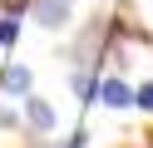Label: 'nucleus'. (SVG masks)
I'll use <instances>...</instances> for the list:
<instances>
[{"instance_id":"nucleus-1","label":"nucleus","mask_w":153,"mask_h":148,"mask_svg":"<svg viewBox=\"0 0 153 148\" xmlns=\"http://www.w3.org/2000/svg\"><path fill=\"white\" fill-rule=\"evenodd\" d=\"M35 20H40L45 30H64L69 25V5H64V0H35Z\"/></svg>"},{"instance_id":"nucleus-2","label":"nucleus","mask_w":153,"mask_h":148,"mask_svg":"<svg viewBox=\"0 0 153 148\" xmlns=\"http://www.w3.org/2000/svg\"><path fill=\"white\" fill-rule=\"evenodd\" d=\"M94 99L109 104V109H128V104H133V89L119 84V79H99V94H94Z\"/></svg>"},{"instance_id":"nucleus-3","label":"nucleus","mask_w":153,"mask_h":148,"mask_svg":"<svg viewBox=\"0 0 153 148\" xmlns=\"http://www.w3.org/2000/svg\"><path fill=\"white\" fill-rule=\"evenodd\" d=\"M25 118H30V128H35V133H50V128H54V109L50 104H45V99H25Z\"/></svg>"},{"instance_id":"nucleus-4","label":"nucleus","mask_w":153,"mask_h":148,"mask_svg":"<svg viewBox=\"0 0 153 148\" xmlns=\"http://www.w3.org/2000/svg\"><path fill=\"white\" fill-rule=\"evenodd\" d=\"M0 84H5V94H30V69H25V64H10L5 74H0Z\"/></svg>"},{"instance_id":"nucleus-5","label":"nucleus","mask_w":153,"mask_h":148,"mask_svg":"<svg viewBox=\"0 0 153 148\" xmlns=\"http://www.w3.org/2000/svg\"><path fill=\"white\" fill-rule=\"evenodd\" d=\"M133 104H138V109H148V114H153V84H138V89H133Z\"/></svg>"},{"instance_id":"nucleus-6","label":"nucleus","mask_w":153,"mask_h":148,"mask_svg":"<svg viewBox=\"0 0 153 148\" xmlns=\"http://www.w3.org/2000/svg\"><path fill=\"white\" fill-rule=\"evenodd\" d=\"M15 35H20V25L15 20H0V45H15Z\"/></svg>"},{"instance_id":"nucleus-7","label":"nucleus","mask_w":153,"mask_h":148,"mask_svg":"<svg viewBox=\"0 0 153 148\" xmlns=\"http://www.w3.org/2000/svg\"><path fill=\"white\" fill-rule=\"evenodd\" d=\"M35 148H54V143H35Z\"/></svg>"},{"instance_id":"nucleus-8","label":"nucleus","mask_w":153,"mask_h":148,"mask_svg":"<svg viewBox=\"0 0 153 148\" xmlns=\"http://www.w3.org/2000/svg\"><path fill=\"white\" fill-rule=\"evenodd\" d=\"M64 5H69V0H64Z\"/></svg>"}]
</instances>
